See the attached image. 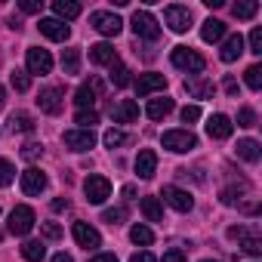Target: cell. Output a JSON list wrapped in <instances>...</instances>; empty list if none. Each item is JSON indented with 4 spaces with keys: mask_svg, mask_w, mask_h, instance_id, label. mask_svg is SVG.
<instances>
[{
    "mask_svg": "<svg viewBox=\"0 0 262 262\" xmlns=\"http://www.w3.org/2000/svg\"><path fill=\"white\" fill-rule=\"evenodd\" d=\"M170 62H173L179 71H188V74H201V71L207 68V59H204L198 50H191V47H176V50L170 53Z\"/></svg>",
    "mask_w": 262,
    "mask_h": 262,
    "instance_id": "obj_1",
    "label": "cell"
},
{
    "mask_svg": "<svg viewBox=\"0 0 262 262\" xmlns=\"http://www.w3.org/2000/svg\"><path fill=\"white\" fill-rule=\"evenodd\" d=\"M129 25H133V34L142 37V40H158L161 37V25L148 10H136L133 19H129Z\"/></svg>",
    "mask_w": 262,
    "mask_h": 262,
    "instance_id": "obj_2",
    "label": "cell"
},
{
    "mask_svg": "<svg viewBox=\"0 0 262 262\" xmlns=\"http://www.w3.org/2000/svg\"><path fill=\"white\" fill-rule=\"evenodd\" d=\"M164 148L176 151V155H185V151L198 148V136L191 133V129H167L164 133Z\"/></svg>",
    "mask_w": 262,
    "mask_h": 262,
    "instance_id": "obj_3",
    "label": "cell"
},
{
    "mask_svg": "<svg viewBox=\"0 0 262 262\" xmlns=\"http://www.w3.org/2000/svg\"><path fill=\"white\" fill-rule=\"evenodd\" d=\"M83 194H86L90 204H105V201L111 198V182H108L105 176L93 173V176L83 179Z\"/></svg>",
    "mask_w": 262,
    "mask_h": 262,
    "instance_id": "obj_4",
    "label": "cell"
},
{
    "mask_svg": "<svg viewBox=\"0 0 262 262\" xmlns=\"http://www.w3.org/2000/svg\"><path fill=\"white\" fill-rule=\"evenodd\" d=\"M90 25H93L99 34H105V37H117V34H120V28H123L120 16H114V13H105V10L93 13V16H90Z\"/></svg>",
    "mask_w": 262,
    "mask_h": 262,
    "instance_id": "obj_5",
    "label": "cell"
},
{
    "mask_svg": "<svg viewBox=\"0 0 262 262\" xmlns=\"http://www.w3.org/2000/svg\"><path fill=\"white\" fill-rule=\"evenodd\" d=\"M34 222H37V219H34V210H31V207H25V204H22V207H16V210L10 213V231H13L16 237H25V234L34 228Z\"/></svg>",
    "mask_w": 262,
    "mask_h": 262,
    "instance_id": "obj_6",
    "label": "cell"
},
{
    "mask_svg": "<svg viewBox=\"0 0 262 262\" xmlns=\"http://www.w3.org/2000/svg\"><path fill=\"white\" fill-rule=\"evenodd\" d=\"M164 22L170 25V31L185 34V31L191 28V10H188V7H167V10H164Z\"/></svg>",
    "mask_w": 262,
    "mask_h": 262,
    "instance_id": "obj_7",
    "label": "cell"
},
{
    "mask_svg": "<svg viewBox=\"0 0 262 262\" xmlns=\"http://www.w3.org/2000/svg\"><path fill=\"white\" fill-rule=\"evenodd\" d=\"M74 241H77V247H83V250H99L102 247V234L90 225V222H74Z\"/></svg>",
    "mask_w": 262,
    "mask_h": 262,
    "instance_id": "obj_8",
    "label": "cell"
},
{
    "mask_svg": "<svg viewBox=\"0 0 262 262\" xmlns=\"http://www.w3.org/2000/svg\"><path fill=\"white\" fill-rule=\"evenodd\" d=\"M53 71V56L50 50H40V47H31L28 50V74H50Z\"/></svg>",
    "mask_w": 262,
    "mask_h": 262,
    "instance_id": "obj_9",
    "label": "cell"
},
{
    "mask_svg": "<svg viewBox=\"0 0 262 262\" xmlns=\"http://www.w3.org/2000/svg\"><path fill=\"white\" fill-rule=\"evenodd\" d=\"M62 139H65V145L71 151H90L96 145V133H93V129H68Z\"/></svg>",
    "mask_w": 262,
    "mask_h": 262,
    "instance_id": "obj_10",
    "label": "cell"
},
{
    "mask_svg": "<svg viewBox=\"0 0 262 262\" xmlns=\"http://www.w3.org/2000/svg\"><path fill=\"white\" fill-rule=\"evenodd\" d=\"M37 105H40V111H47V114H59V111L65 108L62 90H59V86H47V90H40V96H37Z\"/></svg>",
    "mask_w": 262,
    "mask_h": 262,
    "instance_id": "obj_11",
    "label": "cell"
},
{
    "mask_svg": "<svg viewBox=\"0 0 262 262\" xmlns=\"http://www.w3.org/2000/svg\"><path fill=\"white\" fill-rule=\"evenodd\" d=\"M99 80H86V83H80L77 86V93H74V102H77V108L80 111H90L93 105H96V99H99Z\"/></svg>",
    "mask_w": 262,
    "mask_h": 262,
    "instance_id": "obj_12",
    "label": "cell"
},
{
    "mask_svg": "<svg viewBox=\"0 0 262 262\" xmlns=\"http://www.w3.org/2000/svg\"><path fill=\"white\" fill-rule=\"evenodd\" d=\"M164 201H167L173 210H179V213H188V210L194 207V198H191L188 191L176 188V185H167V188H164Z\"/></svg>",
    "mask_w": 262,
    "mask_h": 262,
    "instance_id": "obj_13",
    "label": "cell"
},
{
    "mask_svg": "<svg viewBox=\"0 0 262 262\" xmlns=\"http://www.w3.org/2000/svg\"><path fill=\"white\" fill-rule=\"evenodd\" d=\"M133 167H136V176H139V179H151L155 170H158V155H155L151 148H142V151L136 155Z\"/></svg>",
    "mask_w": 262,
    "mask_h": 262,
    "instance_id": "obj_14",
    "label": "cell"
},
{
    "mask_svg": "<svg viewBox=\"0 0 262 262\" xmlns=\"http://www.w3.org/2000/svg\"><path fill=\"white\" fill-rule=\"evenodd\" d=\"M43 188H47V173L37 170V167H28L22 173V191L25 194H40Z\"/></svg>",
    "mask_w": 262,
    "mask_h": 262,
    "instance_id": "obj_15",
    "label": "cell"
},
{
    "mask_svg": "<svg viewBox=\"0 0 262 262\" xmlns=\"http://www.w3.org/2000/svg\"><path fill=\"white\" fill-rule=\"evenodd\" d=\"M231 129H234V123H231V117H225V114H213V117L207 120V136H210V139H228Z\"/></svg>",
    "mask_w": 262,
    "mask_h": 262,
    "instance_id": "obj_16",
    "label": "cell"
},
{
    "mask_svg": "<svg viewBox=\"0 0 262 262\" xmlns=\"http://www.w3.org/2000/svg\"><path fill=\"white\" fill-rule=\"evenodd\" d=\"M111 117H114V123H133V120L139 117V105H136L133 99H120V102L111 108Z\"/></svg>",
    "mask_w": 262,
    "mask_h": 262,
    "instance_id": "obj_17",
    "label": "cell"
},
{
    "mask_svg": "<svg viewBox=\"0 0 262 262\" xmlns=\"http://www.w3.org/2000/svg\"><path fill=\"white\" fill-rule=\"evenodd\" d=\"M164 86H167V77L151 71V74H142V77L136 80V96L145 99V96H151V93H158V90H164Z\"/></svg>",
    "mask_w": 262,
    "mask_h": 262,
    "instance_id": "obj_18",
    "label": "cell"
},
{
    "mask_svg": "<svg viewBox=\"0 0 262 262\" xmlns=\"http://www.w3.org/2000/svg\"><path fill=\"white\" fill-rule=\"evenodd\" d=\"M40 34L43 37H50V40H68V34H71V28L65 25V22H59V19H40Z\"/></svg>",
    "mask_w": 262,
    "mask_h": 262,
    "instance_id": "obj_19",
    "label": "cell"
},
{
    "mask_svg": "<svg viewBox=\"0 0 262 262\" xmlns=\"http://www.w3.org/2000/svg\"><path fill=\"white\" fill-rule=\"evenodd\" d=\"M90 62L93 65H114L117 62V50L111 43H96V47H90Z\"/></svg>",
    "mask_w": 262,
    "mask_h": 262,
    "instance_id": "obj_20",
    "label": "cell"
},
{
    "mask_svg": "<svg viewBox=\"0 0 262 262\" xmlns=\"http://www.w3.org/2000/svg\"><path fill=\"white\" fill-rule=\"evenodd\" d=\"M244 53V37L241 34H231V37H225V43H222V53H219V59L228 65V62H234L237 56Z\"/></svg>",
    "mask_w": 262,
    "mask_h": 262,
    "instance_id": "obj_21",
    "label": "cell"
},
{
    "mask_svg": "<svg viewBox=\"0 0 262 262\" xmlns=\"http://www.w3.org/2000/svg\"><path fill=\"white\" fill-rule=\"evenodd\" d=\"M170 111H173V99H167V96H161V99H151V102L145 105V114H148L151 120H164Z\"/></svg>",
    "mask_w": 262,
    "mask_h": 262,
    "instance_id": "obj_22",
    "label": "cell"
},
{
    "mask_svg": "<svg viewBox=\"0 0 262 262\" xmlns=\"http://www.w3.org/2000/svg\"><path fill=\"white\" fill-rule=\"evenodd\" d=\"M225 22H219V19H207L204 22V28H201V37L207 40V43H216V40H222L225 37Z\"/></svg>",
    "mask_w": 262,
    "mask_h": 262,
    "instance_id": "obj_23",
    "label": "cell"
},
{
    "mask_svg": "<svg viewBox=\"0 0 262 262\" xmlns=\"http://www.w3.org/2000/svg\"><path fill=\"white\" fill-rule=\"evenodd\" d=\"M237 158L247 161V164H259V158H262L259 142H256V139H241V142H237Z\"/></svg>",
    "mask_w": 262,
    "mask_h": 262,
    "instance_id": "obj_24",
    "label": "cell"
},
{
    "mask_svg": "<svg viewBox=\"0 0 262 262\" xmlns=\"http://www.w3.org/2000/svg\"><path fill=\"white\" fill-rule=\"evenodd\" d=\"M139 210H142V216L148 219V222H164V207H161V201L158 198H142V204H139Z\"/></svg>",
    "mask_w": 262,
    "mask_h": 262,
    "instance_id": "obj_25",
    "label": "cell"
},
{
    "mask_svg": "<svg viewBox=\"0 0 262 262\" xmlns=\"http://www.w3.org/2000/svg\"><path fill=\"white\" fill-rule=\"evenodd\" d=\"M53 10H56V19H59V22L77 19V16H80V4H77V0H56Z\"/></svg>",
    "mask_w": 262,
    "mask_h": 262,
    "instance_id": "obj_26",
    "label": "cell"
},
{
    "mask_svg": "<svg viewBox=\"0 0 262 262\" xmlns=\"http://www.w3.org/2000/svg\"><path fill=\"white\" fill-rule=\"evenodd\" d=\"M108 77H111V83H114L117 90H123V86H129V83H133V77H129V68H126L123 62H114Z\"/></svg>",
    "mask_w": 262,
    "mask_h": 262,
    "instance_id": "obj_27",
    "label": "cell"
},
{
    "mask_svg": "<svg viewBox=\"0 0 262 262\" xmlns=\"http://www.w3.org/2000/svg\"><path fill=\"white\" fill-rule=\"evenodd\" d=\"M185 90H188L194 99H207V96H213L216 86H213L210 80H194V77H191V80H185Z\"/></svg>",
    "mask_w": 262,
    "mask_h": 262,
    "instance_id": "obj_28",
    "label": "cell"
},
{
    "mask_svg": "<svg viewBox=\"0 0 262 262\" xmlns=\"http://www.w3.org/2000/svg\"><path fill=\"white\" fill-rule=\"evenodd\" d=\"M10 129H13V133H31V129H34V117L31 114H13L10 117Z\"/></svg>",
    "mask_w": 262,
    "mask_h": 262,
    "instance_id": "obj_29",
    "label": "cell"
},
{
    "mask_svg": "<svg viewBox=\"0 0 262 262\" xmlns=\"http://www.w3.org/2000/svg\"><path fill=\"white\" fill-rule=\"evenodd\" d=\"M22 256H25L28 262H40V259L47 256V247H43V241H28V244L22 247Z\"/></svg>",
    "mask_w": 262,
    "mask_h": 262,
    "instance_id": "obj_30",
    "label": "cell"
},
{
    "mask_svg": "<svg viewBox=\"0 0 262 262\" xmlns=\"http://www.w3.org/2000/svg\"><path fill=\"white\" fill-rule=\"evenodd\" d=\"M231 13H234V19H253L259 13V4L256 0H241V4L231 7Z\"/></svg>",
    "mask_w": 262,
    "mask_h": 262,
    "instance_id": "obj_31",
    "label": "cell"
},
{
    "mask_svg": "<svg viewBox=\"0 0 262 262\" xmlns=\"http://www.w3.org/2000/svg\"><path fill=\"white\" fill-rule=\"evenodd\" d=\"M129 241L148 247V244L155 241V234H151V228H148V225H133V228H129Z\"/></svg>",
    "mask_w": 262,
    "mask_h": 262,
    "instance_id": "obj_32",
    "label": "cell"
},
{
    "mask_svg": "<svg viewBox=\"0 0 262 262\" xmlns=\"http://www.w3.org/2000/svg\"><path fill=\"white\" fill-rule=\"evenodd\" d=\"M62 68H65V74H77V68H80V50H65L62 53Z\"/></svg>",
    "mask_w": 262,
    "mask_h": 262,
    "instance_id": "obj_33",
    "label": "cell"
},
{
    "mask_svg": "<svg viewBox=\"0 0 262 262\" xmlns=\"http://www.w3.org/2000/svg\"><path fill=\"white\" fill-rule=\"evenodd\" d=\"M10 83H13V90H16V93H28V86H31V77H28V71H19V68H13V71H10Z\"/></svg>",
    "mask_w": 262,
    "mask_h": 262,
    "instance_id": "obj_34",
    "label": "cell"
},
{
    "mask_svg": "<svg viewBox=\"0 0 262 262\" xmlns=\"http://www.w3.org/2000/svg\"><path fill=\"white\" fill-rule=\"evenodd\" d=\"M102 142H105L108 148H117V145H123V142H126V133H123V129H117V126H111V129H105Z\"/></svg>",
    "mask_w": 262,
    "mask_h": 262,
    "instance_id": "obj_35",
    "label": "cell"
},
{
    "mask_svg": "<svg viewBox=\"0 0 262 262\" xmlns=\"http://www.w3.org/2000/svg\"><path fill=\"white\" fill-rule=\"evenodd\" d=\"M244 80H247L250 90H262V65H250L244 71Z\"/></svg>",
    "mask_w": 262,
    "mask_h": 262,
    "instance_id": "obj_36",
    "label": "cell"
},
{
    "mask_svg": "<svg viewBox=\"0 0 262 262\" xmlns=\"http://www.w3.org/2000/svg\"><path fill=\"white\" fill-rule=\"evenodd\" d=\"M13 179H16V167H13L10 161H4V158H0V188L13 185Z\"/></svg>",
    "mask_w": 262,
    "mask_h": 262,
    "instance_id": "obj_37",
    "label": "cell"
},
{
    "mask_svg": "<svg viewBox=\"0 0 262 262\" xmlns=\"http://www.w3.org/2000/svg\"><path fill=\"white\" fill-rule=\"evenodd\" d=\"M74 123H80V129H93V126L99 123V114H96L93 108H90V111H77Z\"/></svg>",
    "mask_w": 262,
    "mask_h": 262,
    "instance_id": "obj_38",
    "label": "cell"
},
{
    "mask_svg": "<svg viewBox=\"0 0 262 262\" xmlns=\"http://www.w3.org/2000/svg\"><path fill=\"white\" fill-rule=\"evenodd\" d=\"M241 250L250 253V256H259V253H262V241L253 237V234H244V237H241Z\"/></svg>",
    "mask_w": 262,
    "mask_h": 262,
    "instance_id": "obj_39",
    "label": "cell"
},
{
    "mask_svg": "<svg viewBox=\"0 0 262 262\" xmlns=\"http://www.w3.org/2000/svg\"><path fill=\"white\" fill-rule=\"evenodd\" d=\"M126 219V210L123 207H117V210H105L102 213V222H108V225H120Z\"/></svg>",
    "mask_w": 262,
    "mask_h": 262,
    "instance_id": "obj_40",
    "label": "cell"
},
{
    "mask_svg": "<svg viewBox=\"0 0 262 262\" xmlns=\"http://www.w3.org/2000/svg\"><path fill=\"white\" fill-rule=\"evenodd\" d=\"M40 234H43L47 241H59V237H62V225H56V222H43V225H40Z\"/></svg>",
    "mask_w": 262,
    "mask_h": 262,
    "instance_id": "obj_41",
    "label": "cell"
},
{
    "mask_svg": "<svg viewBox=\"0 0 262 262\" xmlns=\"http://www.w3.org/2000/svg\"><path fill=\"white\" fill-rule=\"evenodd\" d=\"M237 126H256V111L253 108H241L237 111Z\"/></svg>",
    "mask_w": 262,
    "mask_h": 262,
    "instance_id": "obj_42",
    "label": "cell"
},
{
    "mask_svg": "<svg viewBox=\"0 0 262 262\" xmlns=\"http://www.w3.org/2000/svg\"><path fill=\"white\" fill-rule=\"evenodd\" d=\"M250 53H262V28H253L250 31Z\"/></svg>",
    "mask_w": 262,
    "mask_h": 262,
    "instance_id": "obj_43",
    "label": "cell"
},
{
    "mask_svg": "<svg viewBox=\"0 0 262 262\" xmlns=\"http://www.w3.org/2000/svg\"><path fill=\"white\" fill-rule=\"evenodd\" d=\"M182 120H185V123L201 120V108H198V105H185V108H182Z\"/></svg>",
    "mask_w": 262,
    "mask_h": 262,
    "instance_id": "obj_44",
    "label": "cell"
},
{
    "mask_svg": "<svg viewBox=\"0 0 262 262\" xmlns=\"http://www.w3.org/2000/svg\"><path fill=\"white\" fill-rule=\"evenodd\" d=\"M37 155H43V148H40V145H37V142H28V145H25V148H22V158H28V161H34V158H37Z\"/></svg>",
    "mask_w": 262,
    "mask_h": 262,
    "instance_id": "obj_45",
    "label": "cell"
},
{
    "mask_svg": "<svg viewBox=\"0 0 262 262\" xmlns=\"http://www.w3.org/2000/svg\"><path fill=\"white\" fill-rule=\"evenodd\" d=\"M161 262H185V253H182V250H167Z\"/></svg>",
    "mask_w": 262,
    "mask_h": 262,
    "instance_id": "obj_46",
    "label": "cell"
},
{
    "mask_svg": "<svg viewBox=\"0 0 262 262\" xmlns=\"http://www.w3.org/2000/svg\"><path fill=\"white\" fill-rule=\"evenodd\" d=\"M19 7H22V13H40V7H43V4H37V0H22Z\"/></svg>",
    "mask_w": 262,
    "mask_h": 262,
    "instance_id": "obj_47",
    "label": "cell"
},
{
    "mask_svg": "<svg viewBox=\"0 0 262 262\" xmlns=\"http://www.w3.org/2000/svg\"><path fill=\"white\" fill-rule=\"evenodd\" d=\"M129 262H158V259H155V253L142 250V253H133V259H129Z\"/></svg>",
    "mask_w": 262,
    "mask_h": 262,
    "instance_id": "obj_48",
    "label": "cell"
},
{
    "mask_svg": "<svg viewBox=\"0 0 262 262\" xmlns=\"http://www.w3.org/2000/svg\"><path fill=\"white\" fill-rule=\"evenodd\" d=\"M68 207H71L68 198H56V201H53V210H56V213H62V210H68Z\"/></svg>",
    "mask_w": 262,
    "mask_h": 262,
    "instance_id": "obj_49",
    "label": "cell"
},
{
    "mask_svg": "<svg viewBox=\"0 0 262 262\" xmlns=\"http://www.w3.org/2000/svg\"><path fill=\"white\" fill-rule=\"evenodd\" d=\"M90 262H117V259H114V253H99V256H93Z\"/></svg>",
    "mask_w": 262,
    "mask_h": 262,
    "instance_id": "obj_50",
    "label": "cell"
},
{
    "mask_svg": "<svg viewBox=\"0 0 262 262\" xmlns=\"http://www.w3.org/2000/svg\"><path fill=\"white\" fill-rule=\"evenodd\" d=\"M225 90H228V96H237V93H241V86H237V83H234L231 77L225 80Z\"/></svg>",
    "mask_w": 262,
    "mask_h": 262,
    "instance_id": "obj_51",
    "label": "cell"
},
{
    "mask_svg": "<svg viewBox=\"0 0 262 262\" xmlns=\"http://www.w3.org/2000/svg\"><path fill=\"white\" fill-rule=\"evenodd\" d=\"M50 262H74V259H71V256H68V253H56V256H53V259H50Z\"/></svg>",
    "mask_w": 262,
    "mask_h": 262,
    "instance_id": "obj_52",
    "label": "cell"
},
{
    "mask_svg": "<svg viewBox=\"0 0 262 262\" xmlns=\"http://www.w3.org/2000/svg\"><path fill=\"white\" fill-rule=\"evenodd\" d=\"M7 105V93H4V86H0V108Z\"/></svg>",
    "mask_w": 262,
    "mask_h": 262,
    "instance_id": "obj_53",
    "label": "cell"
},
{
    "mask_svg": "<svg viewBox=\"0 0 262 262\" xmlns=\"http://www.w3.org/2000/svg\"><path fill=\"white\" fill-rule=\"evenodd\" d=\"M204 262H213V259H204Z\"/></svg>",
    "mask_w": 262,
    "mask_h": 262,
    "instance_id": "obj_54",
    "label": "cell"
}]
</instances>
